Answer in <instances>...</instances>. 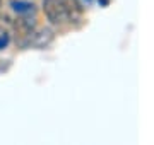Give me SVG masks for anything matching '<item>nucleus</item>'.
I'll return each mask as SVG.
<instances>
[{"mask_svg": "<svg viewBox=\"0 0 154 145\" xmlns=\"http://www.w3.org/2000/svg\"><path fill=\"white\" fill-rule=\"evenodd\" d=\"M2 5H4V2H2V0H0V12H2Z\"/></svg>", "mask_w": 154, "mask_h": 145, "instance_id": "20e7f679", "label": "nucleus"}, {"mask_svg": "<svg viewBox=\"0 0 154 145\" xmlns=\"http://www.w3.org/2000/svg\"><path fill=\"white\" fill-rule=\"evenodd\" d=\"M9 67H11V60H0V73L5 72Z\"/></svg>", "mask_w": 154, "mask_h": 145, "instance_id": "7ed1b4c3", "label": "nucleus"}, {"mask_svg": "<svg viewBox=\"0 0 154 145\" xmlns=\"http://www.w3.org/2000/svg\"><path fill=\"white\" fill-rule=\"evenodd\" d=\"M28 39H29V45L36 46V48H46L53 41V33L50 29H39V31L33 29L31 34L28 36Z\"/></svg>", "mask_w": 154, "mask_h": 145, "instance_id": "f03ea898", "label": "nucleus"}, {"mask_svg": "<svg viewBox=\"0 0 154 145\" xmlns=\"http://www.w3.org/2000/svg\"><path fill=\"white\" fill-rule=\"evenodd\" d=\"M46 21L53 26H63L75 21L79 16V9L70 0H43L41 4Z\"/></svg>", "mask_w": 154, "mask_h": 145, "instance_id": "f257e3e1", "label": "nucleus"}]
</instances>
